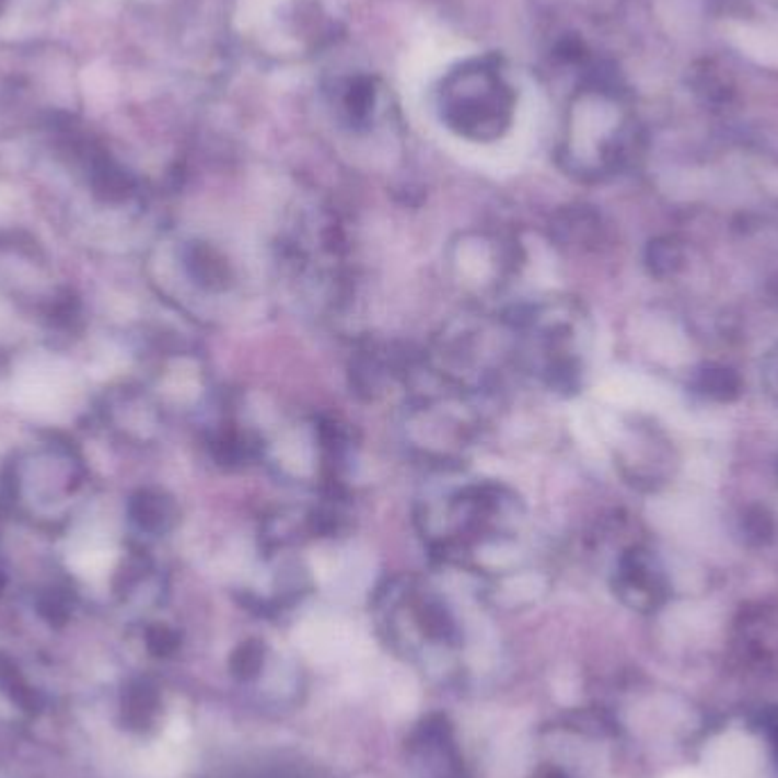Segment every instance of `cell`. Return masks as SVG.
Instances as JSON below:
<instances>
[{
    "label": "cell",
    "mask_w": 778,
    "mask_h": 778,
    "mask_svg": "<svg viewBox=\"0 0 778 778\" xmlns=\"http://www.w3.org/2000/svg\"><path fill=\"white\" fill-rule=\"evenodd\" d=\"M440 112L460 137L495 141L510 128L514 94L495 67L476 62L460 67L442 82Z\"/></svg>",
    "instance_id": "cell-1"
},
{
    "label": "cell",
    "mask_w": 778,
    "mask_h": 778,
    "mask_svg": "<svg viewBox=\"0 0 778 778\" xmlns=\"http://www.w3.org/2000/svg\"><path fill=\"white\" fill-rule=\"evenodd\" d=\"M596 223L592 219H588L585 214H569V217H560V221L554 225V237L560 244L567 246H581V244H590L594 242V228Z\"/></svg>",
    "instance_id": "cell-8"
},
{
    "label": "cell",
    "mask_w": 778,
    "mask_h": 778,
    "mask_svg": "<svg viewBox=\"0 0 778 778\" xmlns=\"http://www.w3.org/2000/svg\"><path fill=\"white\" fill-rule=\"evenodd\" d=\"M647 265L655 276H672L683 265V251L674 240H655L647 248Z\"/></svg>",
    "instance_id": "cell-7"
},
{
    "label": "cell",
    "mask_w": 778,
    "mask_h": 778,
    "mask_svg": "<svg viewBox=\"0 0 778 778\" xmlns=\"http://www.w3.org/2000/svg\"><path fill=\"white\" fill-rule=\"evenodd\" d=\"M187 740H189V724L185 717H173L164 738L151 744L147 752L141 754L139 765L141 771L149 778H176L187 760Z\"/></svg>",
    "instance_id": "cell-2"
},
{
    "label": "cell",
    "mask_w": 778,
    "mask_h": 778,
    "mask_svg": "<svg viewBox=\"0 0 778 778\" xmlns=\"http://www.w3.org/2000/svg\"><path fill=\"white\" fill-rule=\"evenodd\" d=\"M187 278L204 292H225L235 282V269L210 242H191L183 255Z\"/></svg>",
    "instance_id": "cell-3"
},
{
    "label": "cell",
    "mask_w": 778,
    "mask_h": 778,
    "mask_svg": "<svg viewBox=\"0 0 778 778\" xmlns=\"http://www.w3.org/2000/svg\"><path fill=\"white\" fill-rule=\"evenodd\" d=\"M695 392H699V394H704L706 398H712V400L729 403V400H735L740 396L742 381H740L738 373L733 369H729V367L708 364L697 373Z\"/></svg>",
    "instance_id": "cell-6"
},
{
    "label": "cell",
    "mask_w": 778,
    "mask_h": 778,
    "mask_svg": "<svg viewBox=\"0 0 778 778\" xmlns=\"http://www.w3.org/2000/svg\"><path fill=\"white\" fill-rule=\"evenodd\" d=\"M210 446L214 460L223 467H244L263 453V442H259L253 432L242 430L237 426H225L217 430Z\"/></svg>",
    "instance_id": "cell-5"
},
{
    "label": "cell",
    "mask_w": 778,
    "mask_h": 778,
    "mask_svg": "<svg viewBox=\"0 0 778 778\" xmlns=\"http://www.w3.org/2000/svg\"><path fill=\"white\" fill-rule=\"evenodd\" d=\"M178 506L158 489H141L130 501V519L141 533L164 535L178 522Z\"/></svg>",
    "instance_id": "cell-4"
}]
</instances>
